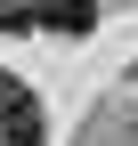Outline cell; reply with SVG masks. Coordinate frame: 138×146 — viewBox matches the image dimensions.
I'll return each instance as SVG.
<instances>
[{
  "label": "cell",
  "instance_id": "1",
  "mask_svg": "<svg viewBox=\"0 0 138 146\" xmlns=\"http://www.w3.org/2000/svg\"><path fill=\"white\" fill-rule=\"evenodd\" d=\"M0 25H8V33L49 25V33H65V41H81V33L98 25V0H33V8H0Z\"/></svg>",
  "mask_w": 138,
  "mask_h": 146
}]
</instances>
